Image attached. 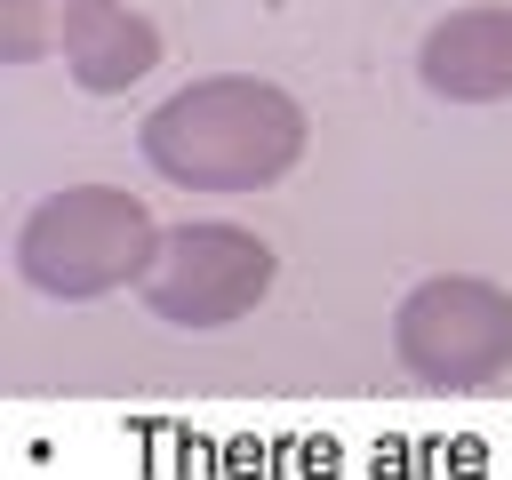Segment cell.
Returning a JSON list of instances; mask_svg holds the SVG:
<instances>
[{"mask_svg":"<svg viewBox=\"0 0 512 480\" xmlns=\"http://www.w3.org/2000/svg\"><path fill=\"white\" fill-rule=\"evenodd\" d=\"M392 360L432 392H488L512 376V288L432 272L392 304Z\"/></svg>","mask_w":512,"mask_h":480,"instance_id":"3957f363","label":"cell"},{"mask_svg":"<svg viewBox=\"0 0 512 480\" xmlns=\"http://www.w3.org/2000/svg\"><path fill=\"white\" fill-rule=\"evenodd\" d=\"M96 0H0V64H40Z\"/></svg>","mask_w":512,"mask_h":480,"instance_id":"52a82bcc","label":"cell"},{"mask_svg":"<svg viewBox=\"0 0 512 480\" xmlns=\"http://www.w3.org/2000/svg\"><path fill=\"white\" fill-rule=\"evenodd\" d=\"M312 144L304 104L256 72H208L160 96L136 128V152L176 192H272Z\"/></svg>","mask_w":512,"mask_h":480,"instance_id":"6da1fadb","label":"cell"},{"mask_svg":"<svg viewBox=\"0 0 512 480\" xmlns=\"http://www.w3.org/2000/svg\"><path fill=\"white\" fill-rule=\"evenodd\" d=\"M272 280H280V256H272L264 232H248L232 216H192V224H176L160 240V256H152V272H144L136 296H144L152 320L208 336V328L248 320L272 296Z\"/></svg>","mask_w":512,"mask_h":480,"instance_id":"277c9868","label":"cell"},{"mask_svg":"<svg viewBox=\"0 0 512 480\" xmlns=\"http://www.w3.org/2000/svg\"><path fill=\"white\" fill-rule=\"evenodd\" d=\"M160 240L168 232L144 208V192H128V184H64V192H40L24 208L16 240H8V264L48 304H104L120 288H144Z\"/></svg>","mask_w":512,"mask_h":480,"instance_id":"7a4b0ae2","label":"cell"},{"mask_svg":"<svg viewBox=\"0 0 512 480\" xmlns=\"http://www.w3.org/2000/svg\"><path fill=\"white\" fill-rule=\"evenodd\" d=\"M64 80L72 88H88V96H128L136 80H152V64H160V24L144 16V8H128V0H96L72 32H64Z\"/></svg>","mask_w":512,"mask_h":480,"instance_id":"8992f818","label":"cell"},{"mask_svg":"<svg viewBox=\"0 0 512 480\" xmlns=\"http://www.w3.org/2000/svg\"><path fill=\"white\" fill-rule=\"evenodd\" d=\"M416 80L440 104H504L512 96V8L472 0V8H448L440 24H424Z\"/></svg>","mask_w":512,"mask_h":480,"instance_id":"5b68a950","label":"cell"}]
</instances>
